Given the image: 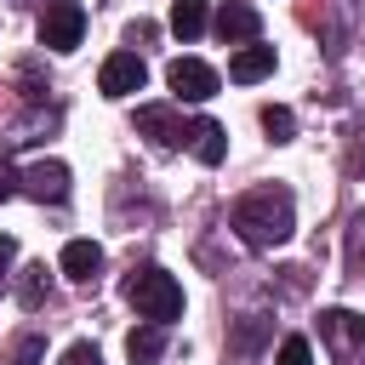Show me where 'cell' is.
<instances>
[{
    "mask_svg": "<svg viewBox=\"0 0 365 365\" xmlns=\"http://www.w3.org/2000/svg\"><path fill=\"white\" fill-rule=\"evenodd\" d=\"M125 359L131 365H160L165 359V325H137L125 336Z\"/></svg>",
    "mask_w": 365,
    "mask_h": 365,
    "instance_id": "obj_13",
    "label": "cell"
},
{
    "mask_svg": "<svg viewBox=\"0 0 365 365\" xmlns=\"http://www.w3.org/2000/svg\"><path fill=\"white\" fill-rule=\"evenodd\" d=\"M46 297H51V279H46V262H29L23 274H17V302L34 314V308H46Z\"/></svg>",
    "mask_w": 365,
    "mask_h": 365,
    "instance_id": "obj_14",
    "label": "cell"
},
{
    "mask_svg": "<svg viewBox=\"0 0 365 365\" xmlns=\"http://www.w3.org/2000/svg\"><path fill=\"white\" fill-rule=\"evenodd\" d=\"M228 222H234V234H240L245 245L268 251V245H285V240H291V228H297V200H291V188L268 182V188L240 194L234 211H228Z\"/></svg>",
    "mask_w": 365,
    "mask_h": 365,
    "instance_id": "obj_1",
    "label": "cell"
},
{
    "mask_svg": "<svg viewBox=\"0 0 365 365\" xmlns=\"http://www.w3.org/2000/svg\"><path fill=\"white\" fill-rule=\"evenodd\" d=\"M257 29H262V17H257L251 0H222V11H217V40H228V46H251Z\"/></svg>",
    "mask_w": 365,
    "mask_h": 365,
    "instance_id": "obj_9",
    "label": "cell"
},
{
    "mask_svg": "<svg viewBox=\"0 0 365 365\" xmlns=\"http://www.w3.org/2000/svg\"><path fill=\"white\" fill-rule=\"evenodd\" d=\"M86 34V6L80 0H40V46L74 51Z\"/></svg>",
    "mask_w": 365,
    "mask_h": 365,
    "instance_id": "obj_4",
    "label": "cell"
},
{
    "mask_svg": "<svg viewBox=\"0 0 365 365\" xmlns=\"http://www.w3.org/2000/svg\"><path fill=\"white\" fill-rule=\"evenodd\" d=\"M57 365H103V354H97V348H91V342H68V348H63V359H57Z\"/></svg>",
    "mask_w": 365,
    "mask_h": 365,
    "instance_id": "obj_21",
    "label": "cell"
},
{
    "mask_svg": "<svg viewBox=\"0 0 365 365\" xmlns=\"http://www.w3.org/2000/svg\"><path fill=\"white\" fill-rule=\"evenodd\" d=\"M319 342L331 348L336 365H365V319L348 308H325L319 314Z\"/></svg>",
    "mask_w": 365,
    "mask_h": 365,
    "instance_id": "obj_3",
    "label": "cell"
},
{
    "mask_svg": "<svg viewBox=\"0 0 365 365\" xmlns=\"http://www.w3.org/2000/svg\"><path fill=\"white\" fill-rule=\"evenodd\" d=\"M17 194V171H11V160H0V200H11Z\"/></svg>",
    "mask_w": 365,
    "mask_h": 365,
    "instance_id": "obj_22",
    "label": "cell"
},
{
    "mask_svg": "<svg viewBox=\"0 0 365 365\" xmlns=\"http://www.w3.org/2000/svg\"><path fill=\"white\" fill-rule=\"evenodd\" d=\"M171 34L177 40H200L205 34V0H171Z\"/></svg>",
    "mask_w": 365,
    "mask_h": 365,
    "instance_id": "obj_15",
    "label": "cell"
},
{
    "mask_svg": "<svg viewBox=\"0 0 365 365\" xmlns=\"http://www.w3.org/2000/svg\"><path fill=\"white\" fill-rule=\"evenodd\" d=\"M63 274L80 279V285H91V279L103 274V245H91V240H68V245H63Z\"/></svg>",
    "mask_w": 365,
    "mask_h": 365,
    "instance_id": "obj_11",
    "label": "cell"
},
{
    "mask_svg": "<svg viewBox=\"0 0 365 365\" xmlns=\"http://www.w3.org/2000/svg\"><path fill=\"white\" fill-rule=\"evenodd\" d=\"M342 262H348V274H359V268H365V211L348 222V251H342Z\"/></svg>",
    "mask_w": 365,
    "mask_h": 365,
    "instance_id": "obj_17",
    "label": "cell"
},
{
    "mask_svg": "<svg viewBox=\"0 0 365 365\" xmlns=\"http://www.w3.org/2000/svg\"><path fill=\"white\" fill-rule=\"evenodd\" d=\"M125 302L148 319V325H171L182 314V285L165 274V268H131L125 279Z\"/></svg>",
    "mask_w": 365,
    "mask_h": 365,
    "instance_id": "obj_2",
    "label": "cell"
},
{
    "mask_svg": "<svg viewBox=\"0 0 365 365\" xmlns=\"http://www.w3.org/2000/svg\"><path fill=\"white\" fill-rule=\"evenodd\" d=\"M257 336H262V314H251L240 331H234V354L240 359H251V348H257Z\"/></svg>",
    "mask_w": 365,
    "mask_h": 365,
    "instance_id": "obj_19",
    "label": "cell"
},
{
    "mask_svg": "<svg viewBox=\"0 0 365 365\" xmlns=\"http://www.w3.org/2000/svg\"><path fill=\"white\" fill-rule=\"evenodd\" d=\"M17 194L40 200V205H63L68 200V165L63 160H34L23 177H17Z\"/></svg>",
    "mask_w": 365,
    "mask_h": 365,
    "instance_id": "obj_6",
    "label": "cell"
},
{
    "mask_svg": "<svg viewBox=\"0 0 365 365\" xmlns=\"http://www.w3.org/2000/svg\"><path fill=\"white\" fill-rule=\"evenodd\" d=\"M188 148H194V160H200V165H222L228 137H222V125H217V120H194V125H188Z\"/></svg>",
    "mask_w": 365,
    "mask_h": 365,
    "instance_id": "obj_12",
    "label": "cell"
},
{
    "mask_svg": "<svg viewBox=\"0 0 365 365\" xmlns=\"http://www.w3.org/2000/svg\"><path fill=\"white\" fill-rule=\"evenodd\" d=\"M274 74V46H240L234 57H228V80H240V86H257V80H268Z\"/></svg>",
    "mask_w": 365,
    "mask_h": 365,
    "instance_id": "obj_10",
    "label": "cell"
},
{
    "mask_svg": "<svg viewBox=\"0 0 365 365\" xmlns=\"http://www.w3.org/2000/svg\"><path fill=\"white\" fill-rule=\"evenodd\" d=\"M40 359H46V342H40V336H17L11 365H40Z\"/></svg>",
    "mask_w": 365,
    "mask_h": 365,
    "instance_id": "obj_20",
    "label": "cell"
},
{
    "mask_svg": "<svg viewBox=\"0 0 365 365\" xmlns=\"http://www.w3.org/2000/svg\"><path fill=\"white\" fill-rule=\"evenodd\" d=\"M137 131H143L154 148H182V143H188V125H182V120H177V108H165V103L137 108Z\"/></svg>",
    "mask_w": 365,
    "mask_h": 365,
    "instance_id": "obj_8",
    "label": "cell"
},
{
    "mask_svg": "<svg viewBox=\"0 0 365 365\" xmlns=\"http://www.w3.org/2000/svg\"><path fill=\"white\" fill-rule=\"evenodd\" d=\"M143 80H148V68H143L137 51H114V57L103 63V74H97L103 97H131V91H143Z\"/></svg>",
    "mask_w": 365,
    "mask_h": 365,
    "instance_id": "obj_7",
    "label": "cell"
},
{
    "mask_svg": "<svg viewBox=\"0 0 365 365\" xmlns=\"http://www.w3.org/2000/svg\"><path fill=\"white\" fill-rule=\"evenodd\" d=\"M262 131H268L274 143H291V137H297V114H291L285 103H268V108H262Z\"/></svg>",
    "mask_w": 365,
    "mask_h": 365,
    "instance_id": "obj_16",
    "label": "cell"
},
{
    "mask_svg": "<svg viewBox=\"0 0 365 365\" xmlns=\"http://www.w3.org/2000/svg\"><path fill=\"white\" fill-rule=\"evenodd\" d=\"M165 86L177 91V103H205V97H217V68L200 57H177L165 68Z\"/></svg>",
    "mask_w": 365,
    "mask_h": 365,
    "instance_id": "obj_5",
    "label": "cell"
},
{
    "mask_svg": "<svg viewBox=\"0 0 365 365\" xmlns=\"http://www.w3.org/2000/svg\"><path fill=\"white\" fill-rule=\"evenodd\" d=\"M354 171H359V177H365V143H359V148H354Z\"/></svg>",
    "mask_w": 365,
    "mask_h": 365,
    "instance_id": "obj_24",
    "label": "cell"
},
{
    "mask_svg": "<svg viewBox=\"0 0 365 365\" xmlns=\"http://www.w3.org/2000/svg\"><path fill=\"white\" fill-rule=\"evenodd\" d=\"M274 365H314V348H308V336H285Z\"/></svg>",
    "mask_w": 365,
    "mask_h": 365,
    "instance_id": "obj_18",
    "label": "cell"
},
{
    "mask_svg": "<svg viewBox=\"0 0 365 365\" xmlns=\"http://www.w3.org/2000/svg\"><path fill=\"white\" fill-rule=\"evenodd\" d=\"M11 257H17V245H11L6 234H0V279H6V268H11Z\"/></svg>",
    "mask_w": 365,
    "mask_h": 365,
    "instance_id": "obj_23",
    "label": "cell"
}]
</instances>
